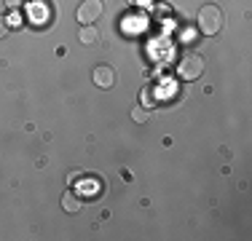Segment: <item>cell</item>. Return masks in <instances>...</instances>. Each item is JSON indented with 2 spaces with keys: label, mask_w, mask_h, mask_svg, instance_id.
Wrapping results in <instances>:
<instances>
[{
  "label": "cell",
  "mask_w": 252,
  "mask_h": 241,
  "mask_svg": "<svg viewBox=\"0 0 252 241\" xmlns=\"http://www.w3.org/2000/svg\"><path fill=\"white\" fill-rule=\"evenodd\" d=\"M196 24H199V30L204 35H218L220 30H223V11L212 3L201 5L199 16H196Z\"/></svg>",
  "instance_id": "1"
},
{
  "label": "cell",
  "mask_w": 252,
  "mask_h": 241,
  "mask_svg": "<svg viewBox=\"0 0 252 241\" xmlns=\"http://www.w3.org/2000/svg\"><path fill=\"white\" fill-rule=\"evenodd\" d=\"M177 72H180V78H185V81H196V78L204 72V59L199 57V54H185V57L180 59V64H177Z\"/></svg>",
  "instance_id": "2"
},
{
  "label": "cell",
  "mask_w": 252,
  "mask_h": 241,
  "mask_svg": "<svg viewBox=\"0 0 252 241\" xmlns=\"http://www.w3.org/2000/svg\"><path fill=\"white\" fill-rule=\"evenodd\" d=\"M102 11H105V5H102V0H83L81 5H78L75 11V19L86 27V24H94L102 16Z\"/></svg>",
  "instance_id": "3"
},
{
  "label": "cell",
  "mask_w": 252,
  "mask_h": 241,
  "mask_svg": "<svg viewBox=\"0 0 252 241\" xmlns=\"http://www.w3.org/2000/svg\"><path fill=\"white\" fill-rule=\"evenodd\" d=\"M92 78H94V86H99V89H113L116 86V70L110 67V64H97L92 72Z\"/></svg>",
  "instance_id": "4"
},
{
  "label": "cell",
  "mask_w": 252,
  "mask_h": 241,
  "mask_svg": "<svg viewBox=\"0 0 252 241\" xmlns=\"http://www.w3.org/2000/svg\"><path fill=\"white\" fill-rule=\"evenodd\" d=\"M81 207H83V201H81V196H78L75 190H64V196H62V209L67 214H78L81 212Z\"/></svg>",
  "instance_id": "5"
},
{
  "label": "cell",
  "mask_w": 252,
  "mask_h": 241,
  "mask_svg": "<svg viewBox=\"0 0 252 241\" xmlns=\"http://www.w3.org/2000/svg\"><path fill=\"white\" fill-rule=\"evenodd\" d=\"M81 43L83 46H97L99 43V30L94 27V24H86V27H81Z\"/></svg>",
  "instance_id": "6"
},
{
  "label": "cell",
  "mask_w": 252,
  "mask_h": 241,
  "mask_svg": "<svg viewBox=\"0 0 252 241\" xmlns=\"http://www.w3.org/2000/svg\"><path fill=\"white\" fill-rule=\"evenodd\" d=\"M151 107H134V110H131V120H134V123H148V120H151Z\"/></svg>",
  "instance_id": "7"
},
{
  "label": "cell",
  "mask_w": 252,
  "mask_h": 241,
  "mask_svg": "<svg viewBox=\"0 0 252 241\" xmlns=\"http://www.w3.org/2000/svg\"><path fill=\"white\" fill-rule=\"evenodd\" d=\"M142 105H145V107H156V94H153L151 86L142 89Z\"/></svg>",
  "instance_id": "8"
},
{
  "label": "cell",
  "mask_w": 252,
  "mask_h": 241,
  "mask_svg": "<svg viewBox=\"0 0 252 241\" xmlns=\"http://www.w3.org/2000/svg\"><path fill=\"white\" fill-rule=\"evenodd\" d=\"M8 19H5V16H0V38H5V35H8Z\"/></svg>",
  "instance_id": "9"
},
{
  "label": "cell",
  "mask_w": 252,
  "mask_h": 241,
  "mask_svg": "<svg viewBox=\"0 0 252 241\" xmlns=\"http://www.w3.org/2000/svg\"><path fill=\"white\" fill-rule=\"evenodd\" d=\"M22 3H25V0H5V5H8L11 11H19V8H22Z\"/></svg>",
  "instance_id": "10"
},
{
  "label": "cell",
  "mask_w": 252,
  "mask_h": 241,
  "mask_svg": "<svg viewBox=\"0 0 252 241\" xmlns=\"http://www.w3.org/2000/svg\"><path fill=\"white\" fill-rule=\"evenodd\" d=\"M8 27H22V16H19V14H14V16L8 19Z\"/></svg>",
  "instance_id": "11"
},
{
  "label": "cell",
  "mask_w": 252,
  "mask_h": 241,
  "mask_svg": "<svg viewBox=\"0 0 252 241\" xmlns=\"http://www.w3.org/2000/svg\"><path fill=\"white\" fill-rule=\"evenodd\" d=\"M129 3H131V5H148L151 0H129Z\"/></svg>",
  "instance_id": "12"
}]
</instances>
